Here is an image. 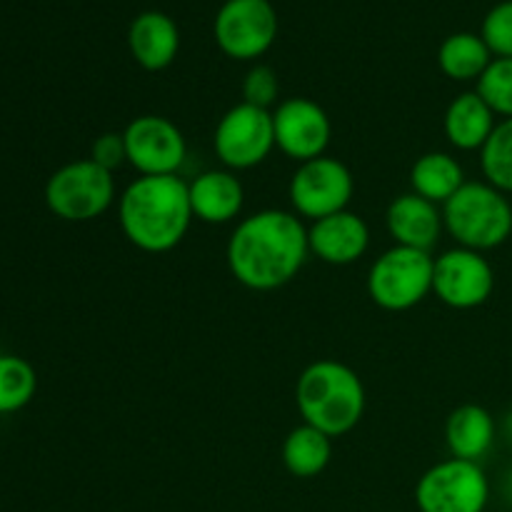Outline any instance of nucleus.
Listing matches in <instances>:
<instances>
[{"label": "nucleus", "instance_id": "9d476101", "mask_svg": "<svg viewBox=\"0 0 512 512\" xmlns=\"http://www.w3.org/2000/svg\"><path fill=\"white\" fill-rule=\"evenodd\" d=\"M215 43L233 60H258L278 38V13L270 0H225L215 15Z\"/></svg>", "mask_w": 512, "mask_h": 512}, {"label": "nucleus", "instance_id": "cd10ccee", "mask_svg": "<svg viewBox=\"0 0 512 512\" xmlns=\"http://www.w3.org/2000/svg\"><path fill=\"white\" fill-rule=\"evenodd\" d=\"M90 160L98 163L100 168L115 173L118 168H123L128 163V153H125V138L123 133H103L93 140L90 145Z\"/></svg>", "mask_w": 512, "mask_h": 512}, {"label": "nucleus", "instance_id": "ddd939ff", "mask_svg": "<svg viewBox=\"0 0 512 512\" xmlns=\"http://www.w3.org/2000/svg\"><path fill=\"white\" fill-rule=\"evenodd\" d=\"M275 148L295 163H308L328 150L333 123L328 113L310 98H288L273 108Z\"/></svg>", "mask_w": 512, "mask_h": 512}, {"label": "nucleus", "instance_id": "423d86ee", "mask_svg": "<svg viewBox=\"0 0 512 512\" xmlns=\"http://www.w3.org/2000/svg\"><path fill=\"white\" fill-rule=\"evenodd\" d=\"M435 258L425 250L393 245L368 273V295L378 308L403 313L433 293Z\"/></svg>", "mask_w": 512, "mask_h": 512}, {"label": "nucleus", "instance_id": "393cba45", "mask_svg": "<svg viewBox=\"0 0 512 512\" xmlns=\"http://www.w3.org/2000/svg\"><path fill=\"white\" fill-rule=\"evenodd\" d=\"M478 93L495 115L512 118V58H493L478 80Z\"/></svg>", "mask_w": 512, "mask_h": 512}, {"label": "nucleus", "instance_id": "4be33fe9", "mask_svg": "<svg viewBox=\"0 0 512 512\" xmlns=\"http://www.w3.org/2000/svg\"><path fill=\"white\" fill-rule=\"evenodd\" d=\"M490 63H493V53H490L483 35L453 33L443 40L438 50L440 70L458 83L480 80Z\"/></svg>", "mask_w": 512, "mask_h": 512}, {"label": "nucleus", "instance_id": "dca6fc26", "mask_svg": "<svg viewBox=\"0 0 512 512\" xmlns=\"http://www.w3.org/2000/svg\"><path fill=\"white\" fill-rule=\"evenodd\" d=\"M188 190L193 218L200 223H233L245 205V188L233 170H205L188 183Z\"/></svg>", "mask_w": 512, "mask_h": 512}, {"label": "nucleus", "instance_id": "b1692460", "mask_svg": "<svg viewBox=\"0 0 512 512\" xmlns=\"http://www.w3.org/2000/svg\"><path fill=\"white\" fill-rule=\"evenodd\" d=\"M480 168H483L485 183L512 193V118L498 120L493 135L480 150Z\"/></svg>", "mask_w": 512, "mask_h": 512}, {"label": "nucleus", "instance_id": "2eb2a0df", "mask_svg": "<svg viewBox=\"0 0 512 512\" xmlns=\"http://www.w3.org/2000/svg\"><path fill=\"white\" fill-rule=\"evenodd\" d=\"M385 225H388V233L395 240V245L433 253L445 230L443 208L410 190V193L390 200Z\"/></svg>", "mask_w": 512, "mask_h": 512}, {"label": "nucleus", "instance_id": "7ed1b4c3", "mask_svg": "<svg viewBox=\"0 0 512 512\" xmlns=\"http://www.w3.org/2000/svg\"><path fill=\"white\" fill-rule=\"evenodd\" d=\"M295 405L303 423L330 438L348 435L363 420L365 385L350 365L338 360H315L300 373Z\"/></svg>", "mask_w": 512, "mask_h": 512}, {"label": "nucleus", "instance_id": "f3484780", "mask_svg": "<svg viewBox=\"0 0 512 512\" xmlns=\"http://www.w3.org/2000/svg\"><path fill=\"white\" fill-rule=\"evenodd\" d=\"M130 55L140 68L158 73L165 70L180 50V30L170 15L158 10H145L130 23L128 30Z\"/></svg>", "mask_w": 512, "mask_h": 512}, {"label": "nucleus", "instance_id": "a211bd4d", "mask_svg": "<svg viewBox=\"0 0 512 512\" xmlns=\"http://www.w3.org/2000/svg\"><path fill=\"white\" fill-rule=\"evenodd\" d=\"M498 115L493 113L488 103L480 98L478 90H468L460 93L453 103L448 105L443 118L445 138L453 148L473 153V150H483L488 138L493 135L495 125H498Z\"/></svg>", "mask_w": 512, "mask_h": 512}, {"label": "nucleus", "instance_id": "6e6552de", "mask_svg": "<svg viewBox=\"0 0 512 512\" xmlns=\"http://www.w3.org/2000/svg\"><path fill=\"white\" fill-rule=\"evenodd\" d=\"M355 195V178L338 158H320L300 163L288 185V198L298 218L323 220L348 210Z\"/></svg>", "mask_w": 512, "mask_h": 512}, {"label": "nucleus", "instance_id": "5701e85b", "mask_svg": "<svg viewBox=\"0 0 512 512\" xmlns=\"http://www.w3.org/2000/svg\"><path fill=\"white\" fill-rule=\"evenodd\" d=\"M38 390L33 365L18 355H0V415L23 410Z\"/></svg>", "mask_w": 512, "mask_h": 512}, {"label": "nucleus", "instance_id": "bb28decb", "mask_svg": "<svg viewBox=\"0 0 512 512\" xmlns=\"http://www.w3.org/2000/svg\"><path fill=\"white\" fill-rule=\"evenodd\" d=\"M278 93L280 83L273 68H268V65H255V68L248 70V75L243 80V103L270 110L278 103Z\"/></svg>", "mask_w": 512, "mask_h": 512}, {"label": "nucleus", "instance_id": "9b49d317", "mask_svg": "<svg viewBox=\"0 0 512 512\" xmlns=\"http://www.w3.org/2000/svg\"><path fill=\"white\" fill-rule=\"evenodd\" d=\"M128 165L138 175H178L188 158L185 135L163 115H138L123 130Z\"/></svg>", "mask_w": 512, "mask_h": 512}, {"label": "nucleus", "instance_id": "aec40b11", "mask_svg": "<svg viewBox=\"0 0 512 512\" xmlns=\"http://www.w3.org/2000/svg\"><path fill=\"white\" fill-rule=\"evenodd\" d=\"M465 183L468 180H465V170L458 163V158H453L450 153H440V150L420 155L413 163V168H410V188H413V193L440 205V208Z\"/></svg>", "mask_w": 512, "mask_h": 512}, {"label": "nucleus", "instance_id": "1a4fd4ad", "mask_svg": "<svg viewBox=\"0 0 512 512\" xmlns=\"http://www.w3.org/2000/svg\"><path fill=\"white\" fill-rule=\"evenodd\" d=\"M213 148L228 170H250L275 150L273 110L238 103L218 120Z\"/></svg>", "mask_w": 512, "mask_h": 512}, {"label": "nucleus", "instance_id": "20e7f679", "mask_svg": "<svg viewBox=\"0 0 512 512\" xmlns=\"http://www.w3.org/2000/svg\"><path fill=\"white\" fill-rule=\"evenodd\" d=\"M443 223L458 248H500L512 235V203L503 190L490 183H465L443 205Z\"/></svg>", "mask_w": 512, "mask_h": 512}, {"label": "nucleus", "instance_id": "0eeeda50", "mask_svg": "<svg viewBox=\"0 0 512 512\" xmlns=\"http://www.w3.org/2000/svg\"><path fill=\"white\" fill-rule=\"evenodd\" d=\"M490 483L480 463L448 458L423 473L415 485L420 512H485Z\"/></svg>", "mask_w": 512, "mask_h": 512}, {"label": "nucleus", "instance_id": "f257e3e1", "mask_svg": "<svg viewBox=\"0 0 512 512\" xmlns=\"http://www.w3.org/2000/svg\"><path fill=\"white\" fill-rule=\"evenodd\" d=\"M310 255L308 228L290 210H258L238 223L225 248L233 278L248 290L270 293L298 278Z\"/></svg>", "mask_w": 512, "mask_h": 512}, {"label": "nucleus", "instance_id": "39448f33", "mask_svg": "<svg viewBox=\"0 0 512 512\" xmlns=\"http://www.w3.org/2000/svg\"><path fill=\"white\" fill-rule=\"evenodd\" d=\"M115 203V173L90 158L55 170L45 183V205L65 223H90Z\"/></svg>", "mask_w": 512, "mask_h": 512}, {"label": "nucleus", "instance_id": "4468645a", "mask_svg": "<svg viewBox=\"0 0 512 512\" xmlns=\"http://www.w3.org/2000/svg\"><path fill=\"white\" fill-rule=\"evenodd\" d=\"M308 245L310 253L318 260L343 268V265L358 263L368 253L370 228L358 213L343 210V213L315 220L308 228Z\"/></svg>", "mask_w": 512, "mask_h": 512}, {"label": "nucleus", "instance_id": "6ab92c4d", "mask_svg": "<svg viewBox=\"0 0 512 512\" xmlns=\"http://www.w3.org/2000/svg\"><path fill=\"white\" fill-rule=\"evenodd\" d=\"M495 418L483 405L465 403L448 415L445 423V443L453 458L480 463L495 443Z\"/></svg>", "mask_w": 512, "mask_h": 512}, {"label": "nucleus", "instance_id": "f8f14e48", "mask_svg": "<svg viewBox=\"0 0 512 512\" xmlns=\"http://www.w3.org/2000/svg\"><path fill=\"white\" fill-rule=\"evenodd\" d=\"M495 290V270L483 253L468 248L445 250L435 258L433 293L453 310H473L488 303Z\"/></svg>", "mask_w": 512, "mask_h": 512}, {"label": "nucleus", "instance_id": "412c9836", "mask_svg": "<svg viewBox=\"0 0 512 512\" xmlns=\"http://www.w3.org/2000/svg\"><path fill=\"white\" fill-rule=\"evenodd\" d=\"M333 458V438L303 423L288 433L283 443V463L295 478H318Z\"/></svg>", "mask_w": 512, "mask_h": 512}, {"label": "nucleus", "instance_id": "a878e982", "mask_svg": "<svg viewBox=\"0 0 512 512\" xmlns=\"http://www.w3.org/2000/svg\"><path fill=\"white\" fill-rule=\"evenodd\" d=\"M480 35L495 58H512V0H503L490 8Z\"/></svg>", "mask_w": 512, "mask_h": 512}, {"label": "nucleus", "instance_id": "f03ea898", "mask_svg": "<svg viewBox=\"0 0 512 512\" xmlns=\"http://www.w3.org/2000/svg\"><path fill=\"white\" fill-rule=\"evenodd\" d=\"M118 220L128 243L143 253L178 248L195 220L188 183L180 175H138L120 193Z\"/></svg>", "mask_w": 512, "mask_h": 512}]
</instances>
